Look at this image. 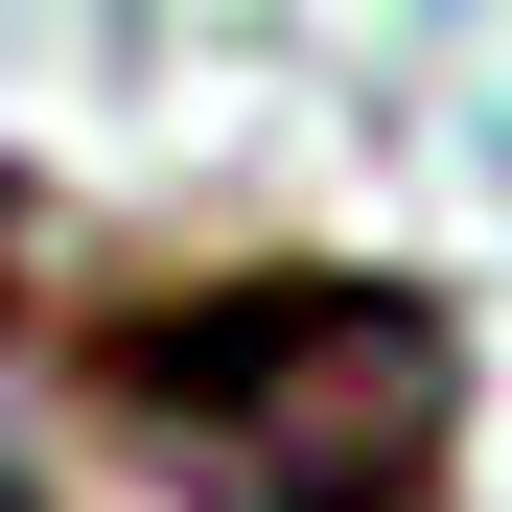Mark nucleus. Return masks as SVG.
Returning <instances> with one entry per match:
<instances>
[{"mask_svg":"<svg viewBox=\"0 0 512 512\" xmlns=\"http://www.w3.org/2000/svg\"><path fill=\"white\" fill-rule=\"evenodd\" d=\"M94 396L163 466V512H419L466 419V326L419 280H187L94 326Z\"/></svg>","mask_w":512,"mask_h":512,"instance_id":"nucleus-1","label":"nucleus"}]
</instances>
